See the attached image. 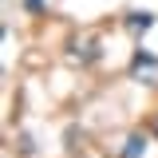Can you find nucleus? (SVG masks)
Returning a JSON list of instances; mask_svg holds the SVG:
<instances>
[{"instance_id": "1", "label": "nucleus", "mask_w": 158, "mask_h": 158, "mask_svg": "<svg viewBox=\"0 0 158 158\" xmlns=\"http://www.w3.org/2000/svg\"><path fill=\"white\" fill-rule=\"evenodd\" d=\"M131 75H135L138 83H158V59L150 56V52H135V59H131Z\"/></svg>"}, {"instance_id": "2", "label": "nucleus", "mask_w": 158, "mask_h": 158, "mask_svg": "<svg viewBox=\"0 0 158 158\" xmlns=\"http://www.w3.org/2000/svg\"><path fill=\"white\" fill-rule=\"evenodd\" d=\"M71 59H79V63H91V59H99V40H79L75 52H71Z\"/></svg>"}, {"instance_id": "3", "label": "nucleus", "mask_w": 158, "mask_h": 158, "mask_svg": "<svg viewBox=\"0 0 158 158\" xmlns=\"http://www.w3.org/2000/svg\"><path fill=\"white\" fill-rule=\"evenodd\" d=\"M142 154H146V138H142V135H131L118 158H142Z\"/></svg>"}, {"instance_id": "4", "label": "nucleus", "mask_w": 158, "mask_h": 158, "mask_svg": "<svg viewBox=\"0 0 158 158\" xmlns=\"http://www.w3.org/2000/svg\"><path fill=\"white\" fill-rule=\"evenodd\" d=\"M150 24H154V12H131V16H127V28H131V32H146Z\"/></svg>"}, {"instance_id": "5", "label": "nucleus", "mask_w": 158, "mask_h": 158, "mask_svg": "<svg viewBox=\"0 0 158 158\" xmlns=\"http://www.w3.org/2000/svg\"><path fill=\"white\" fill-rule=\"evenodd\" d=\"M24 8L28 12H44V0H24Z\"/></svg>"}, {"instance_id": "6", "label": "nucleus", "mask_w": 158, "mask_h": 158, "mask_svg": "<svg viewBox=\"0 0 158 158\" xmlns=\"http://www.w3.org/2000/svg\"><path fill=\"white\" fill-rule=\"evenodd\" d=\"M154 135H158V118H154Z\"/></svg>"}]
</instances>
